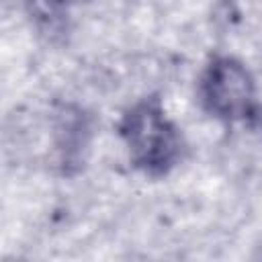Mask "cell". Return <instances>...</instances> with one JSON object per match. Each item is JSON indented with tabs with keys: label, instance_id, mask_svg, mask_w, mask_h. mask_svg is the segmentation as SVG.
Returning <instances> with one entry per match:
<instances>
[{
	"label": "cell",
	"instance_id": "1",
	"mask_svg": "<svg viewBox=\"0 0 262 262\" xmlns=\"http://www.w3.org/2000/svg\"><path fill=\"white\" fill-rule=\"evenodd\" d=\"M117 135L133 170L147 178L168 176L184 156V137L158 94L131 102L117 121Z\"/></svg>",
	"mask_w": 262,
	"mask_h": 262
},
{
	"label": "cell",
	"instance_id": "2",
	"mask_svg": "<svg viewBox=\"0 0 262 262\" xmlns=\"http://www.w3.org/2000/svg\"><path fill=\"white\" fill-rule=\"evenodd\" d=\"M201 108L223 125L250 121L258 111V84L244 59L231 53H213L196 80Z\"/></svg>",
	"mask_w": 262,
	"mask_h": 262
},
{
	"label": "cell",
	"instance_id": "3",
	"mask_svg": "<svg viewBox=\"0 0 262 262\" xmlns=\"http://www.w3.org/2000/svg\"><path fill=\"white\" fill-rule=\"evenodd\" d=\"M23 8L31 25L47 37L61 35L68 27V18H70L68 0H23Z\"/></svg>",
	"mask_w": 262,
	"mask_h": 262
}]
</instances>
